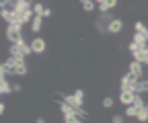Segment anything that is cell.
<instances>
[{"instance_id":"obj_11","label":"cell","mask_w":148,"mask_h":123,"mask_svg":"<svg viewBox=\"0 0 148 123\" xmlns=\"http://www.w3.org/2000/svg\"><path fill=\"white\" fill-rule=\"evenodd\" d=\"M29 25H31V31L33 33H39L43 29V16H33V21Z\"/></svg>"},{"instance_id":"obj_6","label":"cell","mask_w":148,"mask_h":123,"mask_svg":"<svg viewBox=\"0 0 148 123\" xmlns=\"http://www.w3.org/2000/svg\"><path fill=\"white\" fill-rule=\"evenodd\" d=\"M121 31H123V21L121 19H113V21L107 25V33H111V35H117Z\"/></svg>"},{"instance_id":"obj_29","label":"cell","mask_w":148,"mask_h":123,"mask_svg":"<svg viewBox=\"0 0 148 123\" xmlns=\"http://www.w3.org/2000/svg\"><path fill=\"white\" fill-rule=\"evenodd\" d=\"M84 2H88V0H80V4H84Z\"/></svg>"},{"instance_id":"obj_24","label":"cell","mask_w":148,"mask_h":123,"mask_svg":"<svg viewBox=\"0 0 148 123\" xmlns=\"http://www.w3.org/2000/svg\"><path fill=\"white\" fill-rule=\"evenodd\" d=\"M21 90H23L21 84H12V92H21Z\"/></svg>"},{"instance_id":"obj_16","label":"cell","mask_w":148,"mask_h":123,"mask_svg":"<svg viewBox=\"0 0 148 123\" xmlns=\"http://www.w3.org/2000/svg\"><path fill=\"white\" fill-rule=\"evenodd\" d=\"M64 117V123H82V119L76 115V113H70V115H62Z\"/></svg>"},{"instance_id":"obj_7","label":"cell","mask_w":148,"mask_h":123,"mask_svg":"<svg viewBox=\"0 0 148 123\" xmlns=\"http://www.w3.org/2000/svg\"><path fill=\"white\" fill-rule=\"evenodd\" d=\"M8 54H10V58H14V60H18V62H25L23 49H21V45H18V43H12V45H10Z\"/></svg>"},{"instance_id":"obj_8","label":"cell","mask_w":148,"mask_h":123,"mask_svg":"<svg viewBox=\"0 0 148 123\" xmlns=\"http://www.w3.org/2000/svg\"><path fill=\"white\" fill-rule=\"evenodd\" d=\"M134 96H136V92H132V90H121L119 92V103L127 107V105L134 103Z\"/></svg>"},{"instance_id":"obj_22","label":"cell","mask_w":148,"mask_h":123,"mask_svg":"<svg viewBox=\"0 0 148 123\" xmlns=\"http://www.w3.org/2000/svg\"><path fill=\"white\" fill-rule=\"evenodd\" d=\"M95 4H97L95 0H88V2L82 4V10H84V12H92V10H95Z\"/></svg>"},{"instance_id":"obj_21","label":"cell","mask_w":148,"mask_h":123,"mask_svg":"<svg viewBox=\"0 0 148 123\" xmlns=\"http://www.w3.org/2000/svg\"><path fill=\"white\" fill-rule=\"evenodd\" d=\"M134 29H136V33H144V35H148L146 25H144V23H140V21H136V23H134Z\"/></svg>"},{"instance_id":"obj_25","label":"cell","mask_w":148,"mask_h":123,"mask_svg":"<svg viewBox=\"0 0 148 123\" xmlns=\"http://www.w3.org/2000/svg\"><path fill=\"white\" fill-rule=\"evenodd\" d=\"M49 16H51V8H47V6H45V12H43V19H49Z\"/></svg>"},{"instance_id":"obj_18","label":"cell","mask_w":148,"mask_h":123,"mask_svg":"<svg viewBox=\"0 0 148 123\" xmlns=\"http://www.w3.org/2000/svg\"><path fill=\"white\" fill-rule=\"evenodd\" d=\"M31 8H33V12H35V16H43V12H45V6H43L41 2H35V4H33Z\"/></svg>"},{"instance_id":"obj_26","label":"cell","mask_w":148,"mask_h":123,"mask_svg":"<svg viewBox=\"0 0 148 123\" xmlns=\"http://www.w3.org/2000/svg\"><path fill=\"white\" fill-rule=\"evenodd\" d=\"M35 123H45V119H43V117H37V119H35Z\"/></svg>"},{"instance_id":"obj_13","label":"cell","mask_w":148,"mask_h":123,"mask_svg":"<svg viewBox=\"0 0 148 123\" xmlns=\"http://www.w3.org/2000/svg\"><path fill=\"white\" fill-rule=\"evenodd\" d=\"M117 2H119V0H105L103 4H97V6H99L101 12H109L111 8H115V6H117Z\"/></svg>"},{"instance_id":"obj_27","label":"cell","mask_w":148,"mask_h":123,"mask_svg":"<svg viewBox=\"0 0 148 123\" xmlns=\"http://www.w3.org/2000/svg\"><path fill=\"white\" fill-rule=\"evenodd\" d=\"M25 2H27L29 6H33V4H35V2H33V0H25Z\"/></svg>"},{"instance_id":"obj_23","label":"cell","mask_w":148,"mask_h":123,"mask_svg":"<svg viewBox=\"0 0 148 123\" xmlns=\"http://www.w3.org/2000/svg\"><path fill=\"white\" fill-rule=\"evenodd\" d=\"M123 119H125V115H113L111 117V123H123Z\"/></svg>"},{"instance_id":"obj_15","label":"cell","mask_w":148,"mask_h":123,"mask_svg":"<svg viewBox=\"0 0 148 123\" xmlns=\"http://www.w3.org/2000/svg\"><path fill=\"white\" fill-rule=\"evenodd\" d=\"M27 72H29V70H27V64H25V62L16 64V68H14V76H25Z\"/></svg>"},{"instance_id":"obj_14","label":"cell","mask_w":148,"mask_h":123,"mask_svg":"<svg viewBox=\"0 0 148 123\" xmlns=\"http://www.w3.org/2000/svg\"><path fill=\"white\" fill-rule=\"evenodd\" d=\"M136 92H138V94H146V92H148V78H142V80H138Z\"/></svg>"},{"instance_id":"obj_4","label":"cell","mask_w":148,"mask_h":123,"mask_svg":"<svg viewBox=\"0 0 148 123\" xmlns=\"http://www.w3.org/2000/svg\"><path fill=\"white\" fill-rule=\"evenodd\" d=\"M31 47H33V54L41 56V54H45L47 43H45V39H43V37H33V39H31Z\"/></svg>"},{"instance_id":"obj_17","label":"cell","mask_w":148,"mask_h":123,"mask_svg":"<svg viewBox=\"0 0 148 123\" xmlns=\"http://www.w3.org/2000/svg\"><path fill=\"white\" fill-rule=\"evenodd\" d=\"M123 115H125V117H130V119H136V115H138V109L134 107V105H127Z\"/></svg>"},{"instance_id":"obj_20","label":"cell","mask_w":148,"mask_h":123,"mask_svg":"<svg viewBox=\"0 0 148 123\" xmlns=\"http://www.w3.org/2000/svg\"><path fill=\"white\" fill-rule=\"evenodd\" d=\"M101 105H103V109H111L115 105V99H111V96H105L103 101H101Z\"/></svg>"},{"instance_id":"obj_5","label":"cell","mask_w":148,"mask_h":123,"mask_svg":"<svg viewBox=\"0 0 148 123\" xmlns=\"http://www.w3.org/2000/svg\"><path fill=\"white\" fill-rule=\"evenodd\" d=\"M127 72L132 74V76H136L138 80H142L144 78V64H140V62H130V66H127Z\"/></svg>"},{"instance_id":"obj_10","label":"cell","mask_w":148,"mask_h":123,"mask_svg":"<svg viewBox=\"0 0 148 123\" xmlns=\"http://www.w3.org/2000/svg\"><path fill=\"white\" fill-rule=\"evenodd\" d=\"M58 109L62 115H70V113H76V109L72 107V105H68L66 101H58Z\"/></svg>"},{"instance_id":"obj_2","label":"cell","mask_w":148,"mask_h":123,"mask_svg":"<svg viewBox=\"0 0 148 123\" xmlns=\"http://www.w3.org/2000/svg\"><path fill=\"white\" fill-rule=\"evenodd\" d=\"M6 39H8V43H21L23 41L21 25H6Z\"/></svg>"},{"instance_id":"obj_28","label":"cell","mask_w":148,"mask_h":123,"mask_svg":"<svg viewBox=\"0 0 148 123\" xmlns=\"http://www.w3.org/2000/svg\"><path fill=\"white\" fill-rule=\"evenodd\" d=\"M95 2H97V4H103V2H105V0H95Z\"/></svg>"},{"instance_id":"obj_3","label":"cell","mask_w":148,"mask_h":123,"mask_svg":"<svg viewBox=\"0 0 148 123\" xmlns=\"http://www.w3.org/2000/svg\"><path fill=\"white\" fill-rule=\"evenodd\" d=\"M119 86H121V90H132V92H136L138 78H136V76H132L130 72H125V74L121 76V80H119Z\"/></svg>"},{"instance_id":"obj_9","label":"cell","mask_w":148,"mask_h":123,"mask_svg":"<svg viewBox=\"0 0 148 123\" xmlns=\"http://www.w3.org/2000/svg\"><path fill=\"white\" fill-rule=\"evenodd\" d=\"M12 92V84L8 82L6 76H0V94H10Z\"/></svg>"},{"instance_id":"obj_12","label":"cell","mask_w":148,"mask_h":123,"mask_svg":"<svg viewBox=\"0 0 148 123\" xmlns=\"http://www.w3.org/2000/svg\"><path fill=\"white\" fill-rule=\"evenodd\" d=\"M136 121L138 123H148V103L144 105L142 109H138V115H136Z\"/></svg>"},{"instance_id":"obj_19","label":"cell","mask_w":148,"mask_h":123,"mask_svg":"<svg viewBox=\"0 0 148 123\" xmlns=\"http://www.w3.org/2000/svg\"><path fill=\"white\" fill-rule=\"evenodd\" d=\"M132 105H134V107H136V109H142V107H144V105H146V103H144V99H142V94H138V92H136V96H134V103H132Z\"/></svg>"},{"instance_id":"obj_1","label":"cell","mask_w":148,"mask_h":123,"mask_svg":"<svg viewBox=\"0 0 148 123\" xmlns=\"http://www.w3.org/2000/svg\"><path fill=\"white\" fill-rule=\"evenodd\" d=\"M62 101H66L68 105H72L74 109H84V90L82 88H76L72 94H64Z\"/></svg>"}]
</instances>
